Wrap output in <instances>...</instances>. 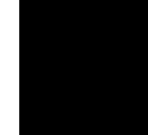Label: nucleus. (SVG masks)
I'll return each instance as SVG.
<instances>
[]
</instances>
